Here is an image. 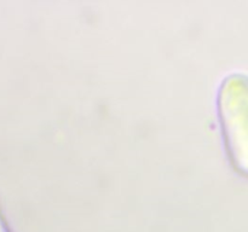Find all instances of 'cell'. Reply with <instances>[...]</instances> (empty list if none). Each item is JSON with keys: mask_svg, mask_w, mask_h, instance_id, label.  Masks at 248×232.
Here are the masks:
<instances>
[{"mask_svg": "<svg viewBox=\"0 0 248 232\" xmlns=\"http://www.w3.org/2000/svg\"><path fill=\"white\" fill-rule=\"evenodd\" d=\"M217 111L230 163L248 176V74L234 72L223 79Z\"/></svg>", "mask_w": 248, "mask_h": 232, "instance_id": "cell-1", "label": "cell"}, {"mask_svg": "<svg viewBox=\"0 0 248 232\" xmlns=\"http://www.w3.org/2000/svg\"><path fill=\"white\" fill-rule=\"evenodd\" d=\"M0 232H10L9 227L6 226V224H5L4 219H2V217L0 215Z\"/></svg>", "mask_w": 248, "mask_h": 232, "instance_id": "cell-2", "label": "cell"}]
</instances>
